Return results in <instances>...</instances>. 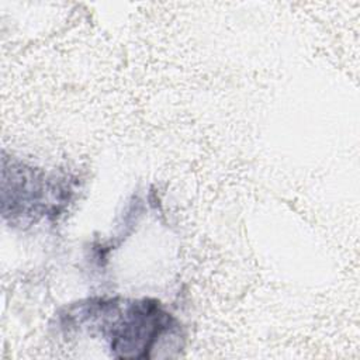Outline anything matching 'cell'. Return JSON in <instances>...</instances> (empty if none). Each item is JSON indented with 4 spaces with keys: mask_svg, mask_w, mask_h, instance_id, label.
Instances as JSON below:
<instances>
[{
    "mask_svg": "<svg viewBox=\"0 0 360 360\" xmlns=\"http://www.w3.org/2000/svg\"><path fill=\"white\" fill-rule=\"evenodd\" d=\"M62 326L100 335L117 359H150L166 338L180 333V323L152 298H87L60 315Z\"/></svg>",
    "mask_w": 360,
    "mask_h": 360,
    "instance_id": "6da1fadb",
    "label": "cell"
},
{
    "mask_svg": "<svg viewBox=\"0 0 360 360\" xmlns=\"http://www.w3.org/2000/svg\"><path fill=\"white\" fill-rule=\"evenodd\" d=\"M72 186L66 177L10 162L3 163V215L11 221L37 222L41 218L58 217L69 204Z\"/></svg>",
    "mask_w": 360,
    "mask_h": 360,
    "instance_id": "7a4b0ae2",
    "label": "cell"
}]
</instances>
